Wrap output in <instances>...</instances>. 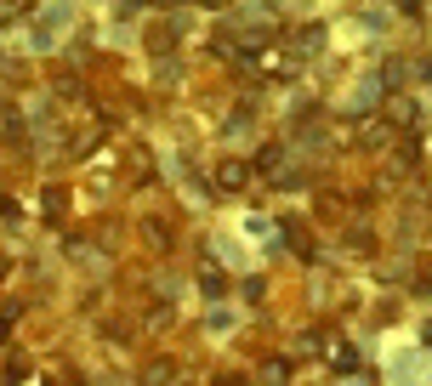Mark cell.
<instances>
[{"label":"cell","mask_w":432,"mask_h":386,"mask_svg":"<svg viewBox=\"0 0 432 386\" xmlns=\"http://www.w3.org/2000/svg\"><path fill=\"white\" fill-rule=\"evenodd\" d=\"M426 341H432V324H426Z\"/></svg>","instance_id":"1"}]
</instances>
